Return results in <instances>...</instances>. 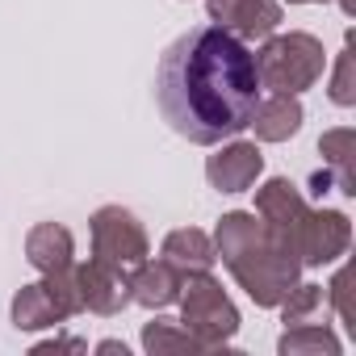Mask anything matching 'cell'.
I'll return each mask as SVG.
<instances>
[{
    "mask_svg": "<svg viewBox=\"0 0 356 356\" xmlns=\"http://www.w3.org/2000/svg\"><path fill=\"white\" fill-rule=\"evenodd\" d=\"M260 92L256 55L222 26H193L181 34L155 72V105L163 122L197 147L243 134Z\"/></svg>",
    "mask_w": 356,
    "mask_h": 356,
    "instance_id": "obj_1",
    "label": "cell"
},
{
    "mask_svg": "<svg viewBox=\"0 0 356 356\" xmlns=\"http://www.w3.org/2000/svg\"><path fill=\"white\" fill-rule=\"evenodd\" d=\"M218 252L231 264V273L243 281L252 302L277 306L293 293V277H298L293 248L256 214H227L218 227Z\"/></svg>",
    "mask_w": 356,
    "mask_h": 356,
    "instance_id": "obj_2",
    "label": "cell"
},
{
    "mask_svg": "<svg viewBox=\"0 0 356 356\" xmlns=\"http://www.w3.org/2000/svg\"><path fill=\"white\" fill-rule=\"evenodd\" d=\"M323 67H327L323 42L310 38V34H281L256 55L260 88H273V92H285V97L306 92L323 76Z\"/></svg>",
    "mask_w": 356,
    "mask_h": 356,
    "instance_id": "obj_3",
    "label": "cell"
},
{
    "mask_svg": "<svg viewBox=\"0 0 356 356\" xmlns=\"http://www.w3.org/2000/svg\"><path fill=\"white\" fill-rule=\"evenodd\" d=\"M92 243H97V260L109 264V268H118V273L138 268L147 260V235L134 222V214L122 210V206L97 210V218H92Z\"/></svg>",
    "mask_w": 356,
    "mask_h": 356,
    "instance_id": "obj_4",
    "label": "cell"
},
{
    "mask_svg": "<svg viewBox=\"0 0 356 356\" xmlns=\"http://www.w3.org/2000/svg\"><path fill=\"white\" fill-rule=\"evenodd\" d=\"M189 293H185V327L189 331H197L202 335V343H214V339H227V335H235V327H239V314H235V306H231V298L206 277V273H197V281L189 277V285H185Z\"/></svg>",
    "mask_w": 356,
    "mask_h": 356,
    "instance_id": "obj_5",
    "label": "cell"
},
{
    "mask_svg": "<svg viewBox=\"0 0 356 356\" xmlns=\"http://www.w3.org/2000/svg\"><path fill=\"white\" fill-rule=\"evenodd\" d=\"M348 248V218L318 210V214H302V222L293 227V256H302V264H327Z\"/></svg>",
    "mask_w": 356,
    "mask_h": 356,
    "instance_id": "obj_6",
    "label": "cell"
},
{
    "mask_svg": "<svg viewBox=\"0 0 356 356\" xmlns=\"http://www.w3.org/2000/svg\"><path fill=\"white\" fill-rule=\"evenodd\" d=\"M210 17L235 38H268L281 26V5L277 0H210Z\"/></svg>",
    "mask_w": 356,
    "mask_h": 356,
    "instance_id": "obj_7",
    "label": "cell"
},
{
    "mask_svg": "<svg viewBox=\"0 0 356 356\" xmlns=\"http://www.w3.org/2000/svg\"><path fill=\"white\" fill-rule=\"evenodd\" d=\"M260 168H264V155L256 151V143H231L218 155H210L206 176H210V185L222 189V193H243V189L256 185Z\"/></svg>",
    "mask_w": 356,
    "mask_h": 356,
    "instance_id": "obj_8",
    "label": "cell"
},
{
    "mask_svg": "<svg viewBox=\"0 0 356 356\" xmlns=\"http://www.w3.org/2000/svg\"><path fill=\"white\" fill-rule=\"evenodd\" d=\"M126 289H130V281H126L118 268L101 264V260H92V264H84V268L76 273V298H80V306H88V310L109 314V310L126 306V298H130Z\"/></svg>",
    "mask_w": 356,
    "mask_h": 356,
    "instance_id": "obj_9",
    "label": "cell"
},
{
    "mask_svg": "<svg viewBox=\"0 0 356 356\" xmlns=\"http://www.w3.org/2000/svg\"><path fill=\"white\" fill-rule=\"evenodd\" d=\"M26 252H30L34 268H38V273H47V277L72 273V235H67L63 227H55V222L34 227V231H30V239H26Z\"/></svg>",
    "mask_w": 356,
    "mask_h": 356,
    "instance_id": "obj_10",
    "label": "cell"
},
{
    "mask_svg": "<svg viewBox=\"0 0 356 356\" xmlns=\"http://www.w3.org/2000/svg\"><path fill=\"white\" fill-rule=\"evenodd\" d=\"M72 310L63 306V298L51 289V285H26L13 302V323L22 331H34V327H55L63 323Z\"/></svg>",
    "mask_w": 356,
    "mask_h": 356,
    "instance_id": "obj_11",
    "label": "cell"
},
{
    "mask_svg": "<svg viewBox=\"0 0 356 356\" xmlns=\"http://www.w3.org/2000/svg\"><path fill=\"white\" fill-rule=\"evenodd\" d=\"M252 126H256V138H264V143H281V138L298 134V126H302V105H298V97L273 92L268 101L256 105Z\"/></svg>",
    "mask_w": 356,
    "mask_h": 356,
    "instance_id": "obj_12",
    "label": "cell"
},
{
    "mask_svg": "<svg viewBox=\"0 0 356 356\" xmlns=\"http://www.w3.org/2000/svg\"><path fill=\"white\" fill-rule=\"evenodd\" d=\"M214 243H210V235L206 231H172L168 235V243H163V260L168 264H176L181 273H189V277H197V273H210V264H214Z\"/></svg>",
    "mask_w": 356,
    "mask_h": 356,
    "instance_id": "obj_13",
    "label": "cell"
},
{
    "mask_svg": "<svg viewBox=\"0 0 356 356\" xmlns=\"http://www.w3.org/2000/svg\"><path fill=\"white\" fill-rule=\"evenodd\" d=\"M185 273L176 268V264H168V260H159V264H138V277L130 281V298L134 302H143V306H168L176 293L185 289V281H181Z\"/></svg>",
    "mask_w": 356,
    "mask_h": 356,
    "instance_id": "obj_14",
    "label": "cell"
},
{
    "mask_svg": "<svg viewBox=\"0 0 356 356\" xmlns=\"http://www.w3.org/2000/svg\"><path fill=\"white\" fill-rule=\"evenodd\" d=\"M348 143H352V130H331L323 143H318V151L327 155V163L335 168V181H339V193H356V185H352V168H348Z\"/></svg>",
    "mask_w": 356,
    "mask_h": 356,
    "instance_id": "obj_15",
    "label": "cell"
},
{
    "mask_svg": "<svg viewBox=\"0 0 356 356\" xmlns=\"http://www.w3.org/2000/svg\"><path fill=\"white\" fill-rule=\"evenodd\" d=\"M202 339H193V335H176L172 331V318H155L147 331H143V348L147 352H168V348H197Z\"/></svg>",
    "mask_w": 356,
    "mask_h": 356,
    "instance_id": "obj_16",
    "label": "cell"
},
{
    "mask_svg": "<svg viewBox=\"0 0 356 356\" xmlns=\"http://www.w3.org/2000/svg\"><path fill=\"white\" fill-rule=\"evenodd\" d=\"M318 306H323V289H318V285H302V289L285 302V310H281V314H285V323L306 327V323H310V314H314Z\"/></svg>",
    "mask_w": 356,
    "mask_h": 356,
    "instance_id": "obj_17",
    "label": "cell"
},
{
    "mask_svg": "<svg viewBox=\"0 0 356 356\" xmlns=\"http://www.w3.org/2000/svg\"><path fill=\"white\" fill-rule=\"evenodd\" d=\"M302 348H327V352H335L339 343H335L323 327H310V331H302V335H285V339H281V352H302Z\"/></svg>",
    "mask_w": 356,
    "mask_h": 356,
    "instance_id": "obj_18",
    "label": "cell"
},
{
    "mask_svg": "<svg viewBox=\"0 0 356 356\" xmlns=\"http://www.w3.org/2000/svg\"><path fill=\"white\" fill-rule=\"evenodd\" d=\"M331 101H335V105H352V101H356V92H352V51L339 55L335 84H331Z\"/></svg>",
    "mask_w": 356,
    "mask_h": 356,
    "instance_id": "obj_19",
    "label": "cell"
},
{
    "mask_svg": "<svg viewBox=\"0 0 356 356\" xmlns=\"http://www.w3.org/2000/svg\"><path fill=\"white\" fill-rule=\"evenodd\" d=\"M51 348H84L80 339H51V343H38L34 352H51Z\"/></svg>",
    "mask_w": 356,
    "mask_h": 356,
    "instance_id": "obj_20",
    "label": "cell"
},
{
    "mask_svg": "<svg viewBox=\"0 0 356 356\" xmlns=\"http://www.w3.org/2000/svg\"><path fill=\"white\" fill-rule=\"evenodd\" d=\"M101 352H122V356H126V343H118V339H105V343H101Z\"/></svg>",
    "mask_w": 356,
    "mask_h": 356,
    "instance_id": "obj_21",
    "label": "cell"
},
{
    "mask_svg": "<svg viewBox=\"0 0 356 356\" xmlns=\"http://www.w3.org/2000/svg\"><path fill=\"white\" fill-rule=\"evenodd\" d=\"M289 5H310V0H289Z\"/></svg>",
    "mask_w": 356,
    "mask_h": 356,
    "instance_id": "obj_22",
    "label": "cell"
}]
</instances>
